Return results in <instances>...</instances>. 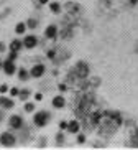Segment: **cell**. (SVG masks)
Wrapping results in <instances>:
<instances>
[{"mask_svg": "<svg viewBox=\"0 0 138 150\" xmlns=\"http://www.w3.org/2000/svg\"><path fill=\"white\" fill-rule=\"evenodd\" d=\"M2 51H5V45L4 43H0V53H2Z\"/></svg>", "mask_w": 138, "mask_h": 150, "instance_id": "f1b7e54d", "label": "cell"}, {"mask_svg": "<svg viewBox=\"0 0 138 150\" xmlns=\"http://www.w3.org/2000/svg\"><path fill=\"white\" fill-rule=\"evenodd\" d=\"M0 120H2V112H0Z\"/></svg>", "mask_w": 138, "mask_h": 150, "instance_id": "1f68e13d", "label": "cell"}, {"mask_svg": "<svg viewBox=\"0 0 138 150\" xmlns=\"http://www.w3.org/2000/svg\"><path fill=\"white\" fill-rule=\"evenodd\" d=\"M18 78H20L22 81H27L28 79V71L27 69H20L18 71Z\"/></svg>", "mask_w": 138, "mask_h": 150, "instance_id": "5bb4252c", "label": "cell"}, {"mask_svg": "<svg viewBox=\"0 0 138 150\" xmlns=\"http://www.w3.org/2000/svg\"><path fill=\"white\" fill-rule=\"evenodd\" d=\"M40 4H43V5H45V4H48V0H40Z\"/></svg>", "mask_w": 138, "mask_h": 150, "instance_id": "4dcf8cb0", "label": "cell"}, {"mask_svg": "<svg viewBox=\"0 0 138 150\" xmlns=\"http://www.w3.org/2000/svg\"><path fill=\"white\" fill-rule=\"evenodd\" d=\"M22 125H23V120L20 115H12L10 117V127L12 129H22Z\"/></svg>", "mask_w": 138, "mask_h": 150, "instance_id": "5b68a950", "label": "cell"}, {"mask_svg": "<svg viewBox=\"0 0 138 150\" xmlns=\"http://www.w3.org/2000/svg\"><path fill=\"white\" fill-rule=\"evenodd\" d=\"M15 137L12 135L10 132H4L2 135H0V144L2 145H5V147H13L15 145Z\"/></svg>", "mask_w": 138, "mask_h": 150, "instance_id": "6da1fadb", "label": "cell"}, {"mask_svg": "<svg viewBox=\"0 0 138 150\" xmlns=\"http://www.w3.org/2000/svg\"><path fill=\"white\" fill-rule=\"evenodd\" d=\"M2 66H4V71L7 73V74H13L15 71H17V68H15V64H13V61H12V59H7Z\"/></svg>", "mask_w": 138, "mask_h": 150, "instance_id": "8992f818", "label": "cell"}, {"mask_svg": "<svg viewBox=\"0 0 138 150\" xmlns=\"http://www.w3.org/2000/svg\"><path fill=\"white\" fill-rule=\"evenodd\" d=\"M17 56H18V51H10V58H8V59L15 61V59H17Z\"/></svg>", "mask_w": 138, "mask_h": 150, "instance_id": "d6986e66", "label": "cell"}, {"mask_svg": "<svg viewBox=\"0 0 138 150\" xmlns=\"http://www.w3.org/2000/svg\"><path fill=\"white\" fill-rule=\"evenodd\" d=\"M67 130L72 132V134H76L77 130H79V122H77V120H71V122L67 124Z\"/></svg>", "mask_w": 138, "mask_h": 150, "instance_id": "8fae6325", "label": "cell"}, {"mask_svg": "<svg viewBox=\"0 0 138 150\" xmlns=\"http://www.w3.org/2000/svg\"><path fill=\"white\" fill-rule=\"evenodd\" d=\"M27 25H28L30 28H36V25H38V23H36V20H33V18H31V20H28Z\"/></svg>", "mask_w": 138, "mask_h": 150, "instance_id": "ac0fdd59", "label": "cell"}, {"mask_svg": "<svg viewBox=\"0 0 138 150\" xmlns=\"http://www.w3.org/2000/svg\"><path fill=\"white\" fill-rule=\"evenodd\" d=\"M0 106L4 107V109H12L13 107V101L7 99V97H0Z\"/></svg>", "mask_w": 138, "mask_h": 150, "instance_id": "9c48e42d", "label": "cell"}, {"mask_svg": "<svg viewBox=\"0 0 138 150\" xmlns=\"http://www.w3.org/2000/svg\"><path fill=\"white\" fill-rule=\"evenodd\" d=\"M59 127H61V129H67V124L66 122H61V124H59Z\"/></svg>", "mask_w": 138, "mask_h": 150, "instance_id": "83f0119b", "label": "cell"}, {"mask_svg": "<svg viewBox=\"0 0 138 150\" xmlns=\"http://www.w3.org/2000/svg\"><path fill=\"white\" fill-rule=\"evenodd\" d=\"M7 91H8V86H7V84H2V86H0V93L5 94Z\"/></svg>", "mask_w": 138, "mask_h": 150, "instance_id": "7402d4cb", "label": "cell"}, {"mask_svg": "<svg viewBox=\"0 0 138 150\" xmlns=\"http://www.w3.org/2000/svg\"><path fill=\"white\" fill-rule=\"evenodd\" d=\"M56 140H58V144L61 145L62 142H64V135H62V134H58V135H56Z\"/></svg>", "mask_w": 138, "mask_h": 150, "instance_id": "44dd1931", "label": "cell"}, {"mask_svg": "<svg viewBox=\"0 0 138 150\" xmlns=\"http://www.w3.org/2000/svg\"><path fill=\"white\" fill-rule=\"evenodd\" d=\"M49 8H51V12H53V13H59V12H61V5L54 2V4L49 5Z\"/></svg>", "mask_w": 138, "mask_h": 150, "instance_id": "4fadbf2b", "label": "cell"}, {"mask_svg": "<svg viewBox=\"0 0 138 150\" xmlns=\"http://www.w3.org/2000/svg\"><path fill=\"white\" fill-rule=\"evenodd\" d=\"M59 91H67L66 84H59Z\"/></svg>", "mask_w": 138, "mask_h": 150, "instance_id": "484cf974", "label": "cell"}, {"mask_svg": "<svg viewBox=\"0 0 138 150\" xmlns=\"http://www.w3.org/2000/svg\"><path fill=\"white\" fill-rule=\"evenodd\" d=\"M77 142H79V144H84V142H85V137L82 135V134H81V135L77 137Z\"/></svg>", "mask_w": 138, "mask_h": 150, "instance_id": "cb8c5ba5", "label": "cell"}, {"mask_svg": "<svg viewBox=\"0 0 138 150\" xmlns=\"http://www.w3.org/2000/svg\"><path fill=\"white\" fill-rule=\"evenodd\" d=\"M22 41H18V40H13L12 43H10V51H18V50L22 48Z\"/></svg>", "mask_w": 138, "mask_h": 150, "instance_id": "7c38bea8", "label": "cell"}, {"mask_svg": "<svg viewBox=\"0 0 138 150\" xmlns=\"http://www.w3.org/2000/svg\"><path fill=\"white\" fill-rule=\"evenodd\" d=\"M10 94H12V96H18V94H20V89H18V88H12V89H10Z\"/></svg>", "mask_w": 138, "mask_h": 150, "instance_id": "ffe728a7", "label": "cell"}, {"mask_svg": "<svg viewBox=\"0 0 138 150\" xmlns=\"http://www.w3.org/2000/svg\"><path fill=\"white\" fill-rule=\"evenodd\" d=\"M18 96L22 97V99H27V97L30 96V91H28V89H25V91H20V94H18Z\"/></svg>", "mask_w": 138, "mask_h": 150, "instance_id": "e0dca14e", "label": "cell"}, {"mask_svg": "<svg viewBox=\"0 0 138 150\" xmlns=\"http://www.w3.org/2000/svg\"><path fill=\"white\" fill-rule=\"evenodd\" d=\"M25 28H27V25H25V23H18L15 30H17V33H20V35H22V33H25Z\"/></svg>", "mask_w": 138, "mask_h": 150, "instance_id": "9a60e30c", "label": "cell"}, {"mask_svg": "<svg viewBox=\"0 0 138 150\" xmlns=\"http://www.w3.org/2000/svg\"><path fill=\"white\" fill-rule=\"evenodd\" d=\"M0 68H2V61H0Z\"/></svg>", "mask_w": 138, "mask_h": 150, "instance_id": "d6a6232c", "label": "cell"}, {"mask_svg": "<svg viewBox=\"0 0 138 150\" xmlns=\"http://www.w3.org/2000/svg\"><path fill=\"white\" fill-rule=\"evenodd\" d=\"M25 110H27V112H33V110H35V106H33L31 102H27V104H25Z\"/></svg>", "mask_w": 138, "mask_h": 150, "instance_id": "2e32d148", "label": "cell"}, {"mask_svg": "<svg viewBox=\"0 0 138 150\" xmlns=\"http://www.w3.org/2000/svg\"><path fill=\"white\" fill-rule=\"evenodd\" d=\"M35 99H36V101H41V99H43V94H40V93H38V94L35 96Z\"/></svg>", "mask_w": 138, "mask_h": 150, "instance_id": "4316f807", "label": "cell"}, {"mask_svg": "<svg viewBox=\"0 0 138 150\" xmlns=\"http://www.w3.org/2000/svg\"><path fill=\"white\" fill-rule=\"evenodd\" d=\"M36 43H38V40H36V36H33V35L27 36V38H25V41H23V45H25V46H27L28 50L35 48V46H36Z\"/></svg>", "mask_w": 138, "mask_h": 150, "instance_id": "52a82bcc", "label": "cell"}, {"mask_svg": "<svg viewBox=\"0 0 138 150\" xmlns=\"http://www.w3.org/2000/svg\"><path fill=\"white\" fill-rule=\"evenodd\" d=\"M130 4H132V5H135V4H138V0H130Z\"/></svg>", "mask_w": 138, "mask_h": 150, "instance_id": "f546056e", "label": "cell"}, {"mask_svg": "<svg viewBox=\"0 0 138 150\" xmlns=\"http://www.w3.org/2000/svg\"><path fill=\"white\" fill-rule=\"evenodd\" d=\"M133 145L138 147V129H137V132H135V137H133Z\"/></svg>", "mask_w": 138, "mask_h": 150, "instance_id": "603a6c76", "label": "cell"}, {"mask_svg": "<svg viewBox=\"0 0 138 150\" xmlns=\"http://www.w3.org/2000/svg\"><path fill=\"white\" fill-rule=\"evenodd\" d=\"M54 56H56V51H54V50H51V51H48V58H51V59H53Z\"/></svg>", "mask_w": 138, "mask_h": 150, "instance_id": "d4e9b609", "label": "cell"}, {"mask_svg": "<svg viewBox=\"0 0 138 150\" xmlns=\"http://www.w3.org/2000/svg\"><path fill=\"white\" fill-rule=\"evenodd\" d=\"M48 117H49V114H48V112H45V110L36 112V115H35V124L38 125V127H45L46 122H48Z\"/></svg>", "mask_w": 138, "mask_h": 150, "instance_id": "7a4b0ae2", "label": "cell"}, {"mask_svg": "<svg viewBox=\"0 0 138 150\" xmlns=\"http://www.w3.org/2000/svg\"><path fill=\"white\" fill-rule=\"evenodd\" d=\"M64 104H66V101H64V97L62 96H58L53 99V106L58 107V109H61V107H64Z\"/></svg>", "mask_w": 138, "mask_h": 150, "instance_id": "30bf717a", "label": "cell"}, {"mask_svg": "<svg viewBox=\"0 0 138 150\" xmlns=\"http://www.w3.org/2000/svg\"><path fill=\"white\" fill-rule=\"evenodd\" d=\"M30 74L33 76V78H40V76H43L45 74V66H43V64H36V66H33L31 71H30Z\"/></svg>", "mask_w": 138, "mask_h": 150, "instance_id": "277c9868", "label": "cell"}, {"mask_svg": "<svg viewBox=\"0 0 138 150\" xmlns=\"http://www.w3.org/2000/svg\"><path fill=\"white\" fill-rule=\"evenodd\" d=\"M45 35L48 36L49 40H53V38H56V35H58V28H56V25H49V27L46 28Z\"/></svg>", "mask_w": 138, "mask_h": 150, "instance_id": "ba28073f", "label": "cell"}, {"mask_svg": "<svg viewBox=\"0 0 138 150\" xmlns=\"http://www.w3.org/2000/svg\"><path fill=\"white\" fill-rule=\"evenodd\" d=\"M74 73H77V76L84 79V78H87V74H89V68H87V64H85V63L79 61L76 64V68H74Z\"/></svg>", "mask_w": 138, "mask_h": 150, "instance_id": "3957f363", "label": "cell"}]
</instances>
